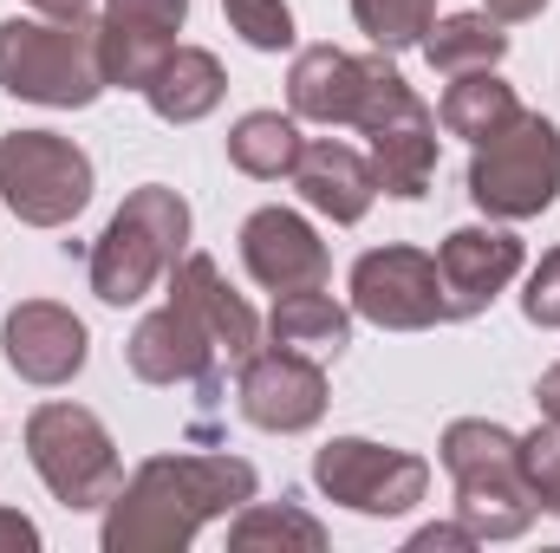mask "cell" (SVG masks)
Masks as SVG:
<instances>
[{
	"label": "cell",
	"instance_id": "19",
	"mask_svg": "<svg viewBox=\"0 0 560 553\" xmlns=\"http://www.w3.org/2000/svg\"><path fill=\"white\" fill-rule=\"evenodd\" d=\"M287 105L306 125H352L365 105V59L339 46H306L287 72Z\"/></svg>",
	"mask_w": 560,
	"mask_h": 553
},
{
	"label": "cell",
	"instance_id": "21",
	"mask_svg": "<svg viewBox=\"0 0 560 553\" xmlns=\"http://www.w3.org/2000/svg\"><path fill=\"white\" fill-rule=\"evenodd\" d=\"M268 339L293 345L306 358H339L352 345V306H339L332 293L319 286H300V293H275V313H268Z\"/></svg>",
	"mask_w": 560,
	"mask_h": 553
},
{
	"label": "cell",
	"instance_id": "4",
	"mask_svg": "<svg viewBox=\"0 0 560 553\" xmlns=\"http://www.w3.org/2000/svg\"><path fill=\"white\" fill-rule=\"evenodd\" d=\"M0 85L26 105L85 111L105 92L98 66V20H0Z\"/></svg>",
	"mask_w": 560,
	"mask_h": 553
},
{
	"label": "cell",
	"instance_id": "6",
	"mask_svg": "<svg viewBox=\"0 0 560 553\" xmlns=\"http://www.w3.org/2000/svg\"><path fill=\"white\" fill-rule=\"evenodd\" d=\"M560 196V131L541 111H515L469 156V202L489 222H528Z\"/></svg>",
	"mask_w": 560,
	"mask_h": 553
},
{
	"label": "cell",
	"instance_id": "12",
	"mask_svg": "<svg viewBox=\"0 0 560 553\" xmlns=\"http://www.w3.org/2000/svg\"><path fill=\"white\" fill-rule=\"evenodd\" d=\"M242 416L255 430H275V436H300L326 416V365L293 352V345H261L248 365H242Z\"/></svg>",
	"mask_w": 560,
	"mask_h": 553
},
{
	"label": "cell",
	"instance_id": "23",
	"mask_svg": "<svg viewBox=\"0 0 560 553\" xmlns=\"http://www.w3.org/2000/svg\"><path fill=\"white\" fill-rule=\"evenodd\" d=\"M515 111H522L515 85H502L495 72H456L450 92H443V105H436V125L463 143H482V138H495Z\"/></svg>",
	"mask_w": 560,
	"mask_h": 553
},
{
	"label": "cell",
	"instance_id": "28",
	"mask_svg": "<svg viewBox=\"0 0 560 553\" xmlns=\"http://www.w3.org/2000/svg\"><path fill=\"white\" fill-rule=\"evenodd\" d=\"M229 7V26L255 46V52H287L293 46V13L287 0H222Z\"/></svg>",
	"mask_w": 560,
	"mask_h": 553
},
{
	"label": "cell",
	"instance_id": "1",
	"mask_svg": "<svg viewBox=\"0 0 560 553\" xmlns=\"http://www.w3.org/2000/svg\"><path fill=\"white\" fill-rule=\"evenodd\" d=\"M261 475L242 456H150L105 502V553H176L209 521L242 515Z\"/></svg>",
	"mask_w": 560,
	"mask_h": 553
},
{
	"label": "cell",
	"instance_id": "31",
	"mask_svg": "<svg viewBox=\"0 0 560 553\" xmlns=\"http://www.w3.org/2000/svg\"><path fill=\"white\" fill-rule=\"evenodd\" d=\"M20 548L26 553L39 548V528H33L20 508H0V553H20Z\"/></svg>",
	"mask_w": 560,
	"mask_h": 553
},
{
	"label": "cell",
	"instance_id": "33",
	"mask_svg": "<svg viewBox=\"0 0 560 553\" xmlns=\"http://www.w3.org/2000/svg\"><path fill=\"white\" fill-rule=\"evenodd\" d=\"M535 404H541V416H560V365H548V372H541V385H535Z\"/></svg>",
	"mask_w": 560,
	"mask_h": 553
},
{
	"label": "cell",
	"instance_id": "9",
	"mask_svg": "<svg viewBox=\"0 0 560 553\" xmlns=\"http://www.w3.org/2000/svg\"><path fill=\"white\" fill-rule=\"evenodd\" d=\"M313 482L326 502L352 508V515H411L430 489V462L411 449H392V443H372V436H332L319 456H313Z\"/></svg>",
	"mask_w": 560,
	"mask_h": 553
},
{
	"label": "cell",
	"instance_id": "29",
	"mask_svg": "<svg viewBox=\"0 0 560 553\" xmlns=\"http://www.w3.org/2000/svg\"><path fill=\"white\" fill-rule=\"evenodd\" d=\"M522 313H528V326H541V332H560V248H548V255H541V268L528 274Z\"/></svg>",
	"mask_w": 560,
	"mask_h": 553
},
{
	"label": "cell",
	"instance_id": "25",
	"mask_svg": "<svg viewBox=\"0 0 560 553\" xmlns=\"http://www.w3.org/2000/svg\"><path fill=\"white\" fill-rule=\"evenodd\" d=\"M229 548L235 553H261V548H300V553H319L326 548V528L300 508V502H248L242 515H235V528H229Z\"/></svg>",
	"mask_w": 560,
	"mask_h": 553
},
{
	"label": "cell",
	"instance_id": "14",
	"mask_svg": "<svg viewBox=\"0 0 560 553\" xmlns=\"http://www.w3.org/2000/svg\"><path fill=\"white\" fill-rule=\"evenodd\" d=\"M189 20V0H105L98 13V66L105 85L143 92L150 72L176 52V26Z\"/></svg>",
	"mask_w": 560,
	"mask_h": 553
},
{
	"label": "cell",
	"instance_id": "34",
	"mask_svg": "<svg viewBox=\"0 0 560 553\" xmlns=\"http://www.w3.org/2000/svg\"><path fill=\"white\" fill-rule=\"evenodd\" d=\"M26 7H39V13H52V20H79V13H92V0H26Z\"/></svg>",
	"mask_w": 560,
	"mask_h": 553
},
{
	"label": "cell",
	"instance_id": "20",
	"mask_svg": "<svg viewBox=\"0 0 560 553\" xmlns=\"http://www.w3.org/2000/svg\"><path fill=\"white\" fill-rule=\"evenodd\" d=\"M222 92H229V72H222V59L202 52V46H176V52L150 72V85H143V98H150V111H156L163 125H196V118H209V111L222 105Z\"/></svg>",
	"mask_w": 560,
	"mask_h": 553
},
{
	"label": "cell",
	"instance_id": "18",
	"mask_svg": "<svg viewBox=\"0 0 560 553\" xmlns=\"http://www.w3.org/2000/svg\"><path fill=\"white\" fill-rule=\"evenodd\" d=\"M293 189L306 196V209H319L326 222L352 228V222H365V209H372V196H378V176H372V156H359L352 143L319 138V143L300 150Z\"/></svg>",
	"mask_w": 560,
	"mask_h": 553
},
{
	"label": "cell",
	"instance_id": "7",
	"mask_svg": "<svg viewBox=\"0 0 560 553\" xmlns=\"http://www.w3.org/2000/svg\"><path fill=\"white\" fill-rule=\"evenodd\" d=\"M26 456L39 469V482L52 489V502L79 508H105L125 489V462L118 443L85 404H39L26 416Z\"/></svg>",
	"mask_w": 560,
	"mask_h": 553
},
{
	"label": "cell",
	"instance_id": "10",
	"mask_svg": "<svg viewBox=\"0 0 560 553\" xmlns=\"http://www.w3.org/2000/svg\"><path fill=\"white\" fill-rule=\"evenodd\" d=\"M131 372L143 385H196L202 404L222 398V378H229V358L215 345V332L183 306V299H163L156 313H143L131 345H125Z\"/></svg>",
	"mask_w": 560,
	"mask_h": 553
},
{
	"label": "cell",
	"instance_id": "8",
	"mask_svg": "<svg viewBox=\"0 0 560 553\" xmlns=\"http://www.w3.org/2000/svg\"><path fill=\"white\" fill-rule=\"evenodd\" d=\"M0 196L26 228H66L92 202V156L59 131H7Z\"/></svg>",
	"mask_w": 560,
	"mask_h": 553
},
{
	"label": "cell",
	"instance_id": "27",
	"mask_svg": "<svg viewBox=\"0 0 560 553\" xmlns=\"http://www.w3.org/2000/svg\"><path fill=\"white\" fill-rule=\"evenodd\" d=\"M522 469H528V489L535 502L560 515V416H541L528 436H522Z\"/></svg>",
	"mask_w": 560,
	"mask_h": 553
},
{
	"label": "cell",
	"instance_id": "13",
	"mask_svg": "<svg viewBox=\"0 0 560 553\" xmlns=\"http://www.w3.org/2000/svg\"><path fill=\"white\" fill-rule=\"evenodd\" d=\"M85 352H92V332L79 313H66L59 299H20L0 326V358L13 378L52 391V385H72L85 372Z\"/></svg>",
	"mask_w": 560,
	"mask_h": 553
},
{
	"label": "cell",
	"instance_id": "15",
	"mask_svg": "<svg viewBox=\"0 0 560 553\" xmlns=\"http://www.w3.org/2000/svg\"><path fill=\"white\" fill-rule=\"evenodd\" d=\"M522 274V242L509 228H456L436 248V280H443V313L450 319H476L495 306V293Z\"/></svg>",
	"mask_w": 560,
	"mask_h": 553
},
{
	"label": "cell",
	"instance_id": "17",
	"mask_svg": "<svg viewBox=\"0 0 560 553\" xmlns=\"http://www.w3.org/2000/svg\"><path fill=\"white\" fill-rule=\"evenodd\" d=\"M170 299H183V306L215 332L229 372H242V365L261 352V319H255V306L222 280V268H215L209 255H183V261L170 268Z\"/></svg>",
	"mask_w": 560,
	"mask_h": 553
},
{
	"label": "cell",
	"instance_id": "22",
	"mask_svg": "<svg viewBox=\"0 0 560 553\" xmlns=\"http://www.w3.org/2000/svg\"><path fill=\"white\" fill-rule=\"evenodd\" d=\"M423 59L443 79H456V72H495L509 59V33H502L495 13H450V20H430Z\"/></svg>",
	"mask_w": 560,
	"mask_h": 553
},
{
	"label": "cell",
	"instance_id": "26",
	"mask_svg": "<svg viewBox=\"0 0 560 553\" xmlns=\"http://www.w3.org/2000/svg\"><path fill=\"white\" fill-rule=\"evenodd\" d=\"M352 20L378 52H405V46H423L436 0H352Z\"/></svg>",
	"mask_w": 560,
	"mask_h": 553
},
{
	"label": "cell",
	"instance_id": "3",
	"mask_svg": "<svg viewBox=\"0 0 560 553\" xmlns=\"http://www.w3.org/2000/svg\"><path fill=\"white\" fill-rule=\"evenodd\" d=\"M183 255H189V202L170 183H143L125 196V209L105 222V235L85 255L92 293L105 306H138Z\"/></svg>",
	"mask_w": 560,
	"mask_h": 553
},
{
	"label": "cell",
	"instance_id": "24",
	"mask_svg": "<svg viewBox=\"0 0 560 553\" xmlns=\"http://www.w3.org/2000/svg\"><path fill=\"white\" fill-rule=\"evenodd\" d=\"M300 150H306L300 125L280 118V111H248V118L229 131V163H235L242 176H255V183H280V176H293Z\"/></svg>",
	"mask_w": 560,
	"mask_h": 553
},
{
	"label": "cell",
	"instance_id": "30",
	"mask_svg": "<svg viewBox=\"0 0 560 553\" xmlns=\"http://www.w3.org/2000/svg\"><path fill=\"white\" fill-rule=\"evenodd\" d=\"M405 548H411V553H443V548H450V553H469V548H476V534H469L463 521H430V528H418Z\"/></svg>",
	"mask_w": 560,
	"mask_h": 553
},
{
	"label": "cell",
	"instance_id": "32",
	"mask_svg": "<svg viewBox=\"0 0 560 553\" xmlns=\"http://www.w3.org/2000/svg\"><path fill=\"white\" fill-rule=\"evenodd\" d=\"M541 7H548V0H489V13H495L502 26H515V20H535Z\"/></svg>",
	"mask_w": 560,
	"mask_h": 553
},
{
	"label": "cell",
	"instance_id": "11",
	"mask_svg": "<svg viewBox=\"0 0 560 553\" xmlns=\"http://www.w3.org/2000/svg\"><path fill=\"white\" fill-rule=\"evenodd\" d=\"M352 313L385 326V332H423L443 326V280L436 255L423 248H372L352 261Z\"/></svg>",
	"mask_w": 560,
	"mask_h": 553
},
{
	"label": "cell",
	"instance_id": "16",
	"mask_svg": "<svg viewBox=\"0 0 560 553\" xmlns=\"http://www.w3.org/2000/svg\"><path fill=\"white\" fill-rule=\"evenodd\" d=\"M242 268L268 293H300V286H326L332 255H326V242L313 235L306 215H293V209H255L242 222Z\"/></svg>",
	"mask_w": 560,
	"mask_h": 553
},
{
	"label": "cell",
	"instance_id": "2",
	"mask_svg": "<svg viewBox=\"0 0 560 553\" xmlns=\"http://www.w3.org/2000/svg\"><path fill=\"white\" fill-rule=\"evenodd\" d=\"M443 469L456 482V521L476 541H522L541 515L528 469H522V436L489 423V416H456L443 430Z\"/></svg>",
	"mask_w": 560,
	"mask_h": 553
},
{
	"label": "cell",
	"instance_id": "5",
	"mask_svg": "<svg viewBox=\"0 0 560 553\" xmlns=\"http://www.w3.org/2000/svg\"><path fill=\"white\" fill-rule=\"evenodd\" d=\"M352 125L372 138V176H378L385 196H398V202L430 196L436 143H443L436 138V111L411 92V79H405L385 52L365 59V105H359Z\"/></svg>",
	"mask_w": 560,
	"mask_h": 553
}]
</instances>
